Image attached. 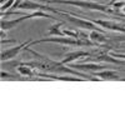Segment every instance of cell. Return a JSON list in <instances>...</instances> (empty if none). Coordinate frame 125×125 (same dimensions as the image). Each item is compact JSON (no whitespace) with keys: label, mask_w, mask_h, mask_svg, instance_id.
Returning a JSON list of instances; mask_svg holds the SVG:
<instances>
[{"label":"cell","mask_w":125,"mask_h":125,"mask_svg":"<svg viewBox=\"0 0 125 125\" xmlns=\"http://www.w3.org/2000/svg\"><path fill=\"white\" fill-rule=\"evenodd\" d=\"M25 51H28V53H30L33 56H35L36 60H34V61H24V62L26 65H30L31 68H34L36 71H43V73L45 71V73H50V74H70V75L80 76V78H84V79L91 80V81H99V80H101L100 78H93L89 74H85L84 71L73 69L68 64H62L61 61L53 60L50 56H46L44 54H40V53H38V51L30 49L29 45L25 48Z\"/></svg>","instance_id":"1"},{"label":"cell","mask_w":125,"mask_h":125,"mask_svg":"<svg viewBox=\"0 0 125 125\" xmlns=\"http://www.w3.org/2000/svg\"><path fill=\"white\" fill-rule=\"evenodd\" d=\"M45 4H62V5H70L75 8H81L86 10H94V11H101L105 14H111L119 18H124V14L120 13L119 10L113 9L110 5L100 4L96 1H90V0H39Z\"/></svg>","instance_id":"2"},{"label":"cell","mask_w":125,"mask_h":125,"mask_svg":"<svg viewBox=\"0 0 125 125\" xmlns=\"http://www.w3.org/2000/svg\"><path fill=\"white\" fill-rule=\"evenodd\" d=\"M41 43H55V44H61V45H70V46H95L98 44H95L94 41H89V40H84V39H75L71 36H46L39 40H31L30 45H38ZM29 45V46H30Z\"/></svg>","instance_id":"3"},{"label":"cell","mask_w":125,"mask_h":125,"mask_svg":"<svg viewBox=\"0 0 125 125\" xmlns=\"http://www.w3.org/2000/svg\"><path fill=\"white\" fill-rule=\"evenodd\" d=\"M31 40L29 41H25V43H21L19 45H15V46H11L6 50H3L1 51V61H6V60H14L18 58V55L21 53L23 50H25V48L28 45H30Z\"/></svg>","instance_id":"4"},{"label":"cell","mask_w":125,"mask_h":125,"mask_svg":"<svg viewBox=\"0 0 125 125\" xmlns=\"http://www.w3.org/2000/svg\"><path fill=\"white\" fill-rule=\"evenodd\" d=\"M91 21H94L96 25H99L100 28L108 29V30H113V31H119V33L125 34V25L119 24L116 21H111V20H104V19H91Z\"/></svg>","instance_id":"5"},{"label":"cell","mask_w":125,"mask_h":125,"mask_svg":"<svg viewBox=\"0 0 125 125\" xmlns=\"http://www.w3.org/2000/svg\"><path fill=\"white\" fill-rule=\"evenodd\" d=\"M69 66H71L73 69H76L80 71H99V70H104V69H108L109 66L106 65H101L99 62H93V61H85V62H81V64H70Z\"/></svg>","instance_id":"6"},{"label":"cell","mask_w":125,"mask_h":125,"mask_svg":"<svg viewBox=\"0 0 125 125\" xmlns=\"http://www.w3.org/2000/svg\"><path fill=\"white\" fill-rule=\"evenodd\" d=\"M93 53H89V51H85V50H75V51H69V53H66L64 55V58H62L60 61L62 62V64H71L73 61H75L80 58H85V56H91Z\"/></svg>","instance_id":"7"},{"label":"cell","mask_w":125,"mask_h":125,"mask_svg":"<svg viewBox=\"0 0 125 125\" xmlns=\"http://www.w3.org/2000/svg\"><path fill=\"white\" fill-rule=\"evenodd\" d=\"M28 19H31V18H30V14L21 15L20 18L10 19V20H5V19L3 18V19H1V24H0V26H1V30L8 31V30H11V29H14V28H15V26H18L20 23L25 21V20H28Z\"/></svg>","instance_id":"8"},{"label":"cell","mask_w":125,"mask_h":125,"mask_svg":"<svg viewBox=\"0 0 125 125\" xmlns=\"http://www.w3.org/2000/svg\"><path fill=\"white\" fill-rule=\"evenodd\" d=\"M93 74L98 78H100L101 80H120V76H119L116 70L104 69V70H99V71H94Z\"/></svg>","instance_id":"9"},{"label":"cell","mask_w":125,"mask_h":125,"mask_svg":"<svg viewBox=\"0 0 125 125\" xmlns=\"http://www.w3.org/2000/svg\"><path fill=\"white\" fill-rule=\"evenodd\" d=\"M16 71L19 73L20 76H25V78H31L36 75V70L34 68H31L30 65H26L24 61H20V64L16 68Z\"/></svg>","instance_id":"10"},{"label":"cell","mask_w":125,"mask_h":125,"mask_svg":"<svg viewBox=\"0 0 125 125\" xmlns=\"http://www.w3.org/2000/svg\"><path fill=\"white\" fill-rule=\"evenodd\" d=\"M89 40L94 41V43L98 44V45L108 43V38L104 35L101 31H98V30H90L89 31Z\"/></svg>","instance_id":"11"},{"label":"cell","mask_w":125,"mask_h":125,"mask_svg":"<svg viewBox=\"0 0 125 125\" xmlns=\"http://www.w3.org/2000/svg\"><path fill=\"white\" fill-rule=\"evenodd\" d=\"M61 25H62V21H56L55 24H53L46 31V36H64L62 30H60Z\"/></svg>","instance_id":"12"},{"label":"cell","mask_w":125,"mask_h":125,"mask_svg":"<svg viewBox=\"0 0 125 125\" xmlns=\"http://www.w3.org/2000/svg\"><path fill=\"white\" fill-rule=\"evenodd\" d=\"M14 3H15V0H9V1H6V3H3L1 4V13H5L9 9H11Z\"/></svg>","instance_id":"13"},{"label":"cell","mask_w":125,"mask_h":125,"mask_svg":"<svg viewBox=\"0 0 125 125\" xmlns=\"http://www.w3.org/2000/svg\"><path fill=\"white\" fill-rule=\"evenodd\" d=\"M110 55L115 56V58H118V59H123V60H125V54H121V53H116V51H111Z\"/></svg>","instance_id":"14"},{"label":"cell","mask_w":125,"mask_h":125,"mask_svg":"<svg viewBox=\"0 0 125 125\" xmlns=\"http://www.w3.org/2000/svg\"><path fill=\"white\" fill-rule=\"evenodd\" d=\"M1 78H3V80H5L6 78H16V76L13 75V74H10V73H6L5 70H3L1 71Z\"/></svg>","instance_id":"15"},{"label":"cell","mask_w":125,"mask_h":125,"mask_svg":"<svg viewBox=\"0 0 125 125\" xmlns=\"http://www.w3.org/2000/svg\"><path fill=\"white\" fill-rule=\"evenodd\" d=\"M23 1H25V0H15V3H14V5H13V8H11V9H18V8H19V5L21 4Z\"/></svg>","instance_id":"16"},{"label":"cell","mask_w":125,"mask_h":125,"mask_svg":"<svg viewBox=\"0 0 125 125\" xmlns=\"http://www.w3.org/2000/svg\"><path fill=\"white\" fill-rule=\"evenodd\" d=\"M119 69H120V70H123V71H125V66H124V68H119Z\"/></svg>","instance_id":"17"},{"label":"cell","mask_w":125,"mask_h":125,"mask_svg":"<svg viewBox=\"0 0 125 125\" xmlns=\"http://www.w3.org/2000/svg\"><path fill=\"white\" fill-rule=\"evenodd\" d=\"M120 80H121V81H125V78H121Z\"/></svg>","instance_id":"18"}]
</instances>
